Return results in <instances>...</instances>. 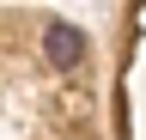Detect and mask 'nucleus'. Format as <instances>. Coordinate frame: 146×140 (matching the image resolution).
I'll use <instances>...</instances> for the list:
<instances>
[{
    "label": "nucleus",
    "mask_w": 146,
    "mask_h": 140,
    "mask_svg": "<svg viewBox=\"0 0 146 140\" xmlns=\"http://www.w3.org/2000/svg\"><path fill=\"white\" fill-rule=\"evenodd\" d=\"M43 55H49V67L73 73V67L85 61V31H73V25H49V31H43Z\"/></svg>",
    "instance_id": "nucleus-1"
}]
</instances>
